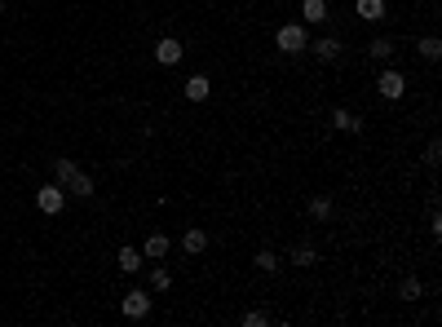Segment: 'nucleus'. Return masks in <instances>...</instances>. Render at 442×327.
<instances>
[{"instance_id": "nucleus-9", "label": "nucleus", "mask_w": 442, "mask_h": 327, "mask_svg": "<svg viewBox=\"0 0 442 327\" xmlns=\"http://www.w3.org/2000/svg\"><path fill=\"white\" fill-rule=\"evenodd\" d=\"M182 248L190 252V257H199V252L208 248V230H199V226H190L186 230V239H182Z\"/></svg>"}, {"instance_id": "nucleus-17", "label": "nucleus", "mask_w": 442, "mask_h": 327, "mask_svg": "<svg viewBox=\"0 0 442 327\" xmlns=\"http://www.w3.org/2000/svg\"><path fill=\"white\" fill-rule=\"evenodd\" d=\"M367 53H372L376 62H385V58H393V40H385V35H376V40L367 44Z\"/></svg>"}, {"instance_id": "nucleus-15", "label": "nucleus", "mask_w": 442, "mask_h": 327, "mask_svg": "<svg viewBox=\"0 0 442 327\" xmlns=\"http://www.w3.org/2000/svg\"><path fill=\"white\" fill-rule=\"evenodd\" d=\"M416 49H420L425 62H438V58H442V40H438V35H425V40L416 44Z\"/></svg>"}, {"instance_id": "nucleus-13", "label": "nucleus", "mask_w": 442, "mask_h": 327, "mask_svg": "<svg viewBox=\"0 0 442 327\" xmlns=\"http://www.w3.org/2000/svg\"><path fill=\"white\" fill-rule=\"evenodd\" d=\"M301 18L305 22H323L328 18V0H301Z\"/></svg>"}, {"instance_id": "nucleus-16", "label": "nucleus", "mask_w": 442, "mask_h": 327, "mask_svg": "<svg viewBox=\"0 0 442 327\" xmlns=\"http://www.w3.org/2000/svg\"><path fill=\"white\" fill-rule=\"evenodd\" d=\"M253 265H257V270H261V274H274V270H279V265H283V261H279V257H274V252H270V248H261V252H257V257H253Z\"/></svg>"}, {"instance_id": "nucleus-4", "label": "nucleus", "mask_w": 442, "mask_h": 327, "mask_svg": "<svg viewBox=\"0 0 442 327\" xmlns=\"http://www.w3.org/2000/svg\"><path fill=\"white\" fill-rule=\"evenodd\" d=\"M119 314H124V319H146L151 314V292H137L133 287V292L119 301Z\"/></svg>"}, {"instance_id": "nucleus-8", "label": "nucleus", "mask_w": 442, "mask_h": 327, "mask_svg": "<svg viewBox=\"0 0 442 327\" xmlns=\"http://www.w3.org/2000/svg\"><path fill=\"white\" fill-rule=\"evenodd\" d=\"M354 14L363 22H385V0H354Z\"/></svg>"}, {"instance_id": "nucleus-12", "label": "nucleus", "mask_w": 442, "mask_h": 327, "mask_svg": "<svg viewBox=\"0 0 442 327\" xmlns=\"http://www.w3.org/2000/svg\"><path fill=\"white\" fill-rule=\"evenodd\" d=\"M208 93H212L208 76H190V80H186V98H190V102H204Z\"/></svg>"}, {"instance_id": "nucleus-22", "label": "nucleus", "mask_w": 442, "mask_h": 327, "mask_svg": "<svg viewBox=\"0 0 442 327\" xmlns=\"http://www.w3.org/2000/svg\"><path fill=\"white\" fill-rule=\"evenodd\" d=\"M266 323H270L266 310H248V314H244V327H266Z\"/></svg>"}, {"instance_id": "nucleus-6", "label": "nucleus", "mask_w": 442, "mask_h": 327, "mask_svg": "<svg viewBox=\"0 0 442 327\" xmlns=\"http://www.w3.org/2000/svg\"><path fill=\"white\" fill-rule=\"evenodd\" d=\"M305 49L314 53L318 62H337V58H341V40H337V35H318V40H309Z\"/></svg>"}, {"instance_id": "nucleus-18", "label": "nucleus", "mask_w": 442, "mask_h": 327, "mask_svg": "<svg viewBox=\"0 0 442 327\" xmlns=\"http://www.w3.org/2000/svg\"><path fill=\"white\" fill-rule=\"evenodd\" d=\"M309 217H314V221H328V217H332V199L314 195V199H309Z\"/></svg>"}, {"instance_id": "nucleus-1", "label": "nucleus", "mask_w": 442, "mask_h": 327, "mask_svg": "<svg viewBox=\"0 0 442 327\" xmlns=\"http://www.w3.org/2000/svg\"><path fill=\"white\" fill-rule=\"evenodd\" d=\"M53 181L67 190V195H76V199H93V177L85 173V168H76L71 160H53Z\"/></svg>"}, {"instance_id": "nucleus-3", "label": "nucleus", "mask_w": 442, "mask_h": 327, "mask_svg": "<svg viewBox=\"0 0 442 327\" xmlns=\"http://www.w3.org/2000/svg\"><path fill=\"white\" fill-rule=\"evenodd\" d=\"M35 208H40V212H62L67 208V190L62 186H58V181H49V186H40V190H35Z\"/></svg>"}, {"instance_id": "nucleus-21", "label": "nucleus", "mask_w": 442, "mask_h": 327, "mask_svg": "<svg viewBox=\"0 0 442 327\" xmlns=\"http://www.w3.org/2000/svg\"><path fill=\"white\" fill-rule=\"evenodd\" d=\"M314 261H318L314 248H296V252H292V265H314Z\"/></svg>"}, {"instance_id": "nucleus-20", "label": "nucleus", "mask_w": 442, "mask_h": 327, "mask_svg": "<svg viewBox=\"0 0 442 327\" xmlns=\"http://www.w3.org/2000/svg\"><path fill=\"white\" fill-rule=\"evenodd\" d=\"M398 296H402V301H420V296H425V287H420V278H402V287H398Z\"/></svg>"}, {"instance_id": "nucleus-23", "label": "nucleus", "mask_w": 442, "mask_h": 327, "mask_svg": "<svg viewBox=\"0 0 442 327\" xmlns=\"http://www.w3.org/2000/svg\"><path fill=\"white\" fill-rule=\"evenodd\" d=\"M438 160H442V146H438V142H429V151H425V164H429V168H438Z\"/></svg>"}, {"instance_id": "nucleus-2", "label": "nucleus", "mask_w": 442, "mask_h": 327, "mask_svg": "<svg viewBox=\"0 0 442 327\" xmlns=\"http://www.w3.org/2000/svg\"><path fill=\"white\" fill-rule=\"evenodd\" d=\"M274 44H279L283 53H305V44H309V35L301 22H288V27H279V35H274Z\"/></svg>"}, {"instance_id": "nucleus-7", "label": "nucleus", "mask_w": 442, "mask_h": 327, "mask_svg": "<svg viewBox=\"0 0 442 327\" xmlns=\"http://www.w3.org/2000/svg\"><path fill=\"white\" fill-rule=\"evenodd\" d=\"M182 40H173V35H164V40L160 44H155V62H160V67H177V62H182Z\"/></svg>"}, {"instance_id": "nucleus-14", "label": "nucleus", "mask_w": 442, "mask_h": 327, "mask_svg": "<svg viewBox=\"0 0 442 327\" xmlns=\"http://www.w3.org/2000/svg\"><path fill=\"white\" fill-rule=\"evenodd\" d=\"M115 261H119V270H124V274H137V270H142V252H137V248H119Z\"/></svg>"}, {"instance_id": "nucleus-10", "label": "nucleus", "mask_w": 442, "mask_h": 327, "mask_svg": "<svg viewBox=\"0 0 442 327\" xmlns=\"http://www.w3.org/2000/svg\"><path fill=\"white\" fill-rule=\"evenodd\" d=\"M332 128H341V133H363V119L350 115V111L341 106V111H332Z\"/></svg>"}, {"instance_id": "nucleus-5", "label": "nucleus", "mask_w": 442, "mask_h": 327, "mask_svg": "<svg viewBox=\"0 0 442 327\" xmlns=\"http://www.w3.org/2000/svg\"><path fill=\"white\" fill-rule=\"evenodd\" d=\"M376 84H380V98H389V102H398L402 93H407V80H402V71H393V67H389V71H380V80H376Z\"/></svg>"}, {"instance_id": "nucleus-11", "label": "nucleus", "mask_w": 442, "mask_h": 327, "mask_svg": "<svg viewBox=\"0 0 442 327\" xmlns=\"http://www.w3.org/2000/svg\"><path fill=\"white\" fill-rule=\"evenodd\" d=\"M142 257L164 261V257H169V235H151V239H146V248H142Z\"/></svg>"}, {"instance_id": "nucleus-19", "label": "nucleus", "mask_w": 442, "mask_h": 327, "mask_svg": "<svg viewBox=\"0 0 442 327\" xmlns=\"http://www.w3.org/2000/svg\"><path fill=\"white\" fill-rule=\"evenodd\" d=\"M169 283H173L169 265H155V270H151V287H155V292H169Z\"/></svg>"}, {"instance_id": "nucleus-24", "label": "nucleus", "mask_w": 442, "mask_h": 327, "mask_svg": "<svg viewBox=\"0 0 442 327\" xmlns=\"http://www.w3.org/2000/svg\"><path fill=\"white\" fill-rule=\"evenodd\" d=\"M0 14H5V0H0Z\"/></svg>"}]
</instances>
